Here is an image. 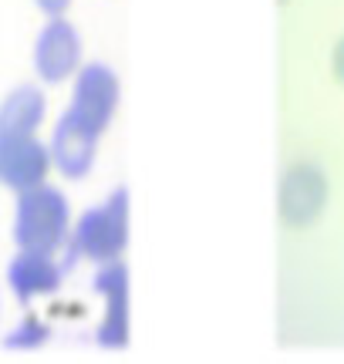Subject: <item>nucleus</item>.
<instances>
[{
	"mask_svg": "<svg viewBox=\"0 0 344 364\" xmlns=\"http://www.w3.org/2000/svg\"><path fill=\"white\" fill-rule=\"evenodd\" d=\"M129 230H132V196L125 186H115L112 193L78 213L68 230L65 253L71 260H122L129 250Z\"/></svg>",
	"mask_w": 344,
	"mask_h": 364,
	"instance_id": "1",
	"label": "nucleus"
},
{
	"mask_svg": "<svg viewBox=\"0 0 344 364\" xmlns=\"http://www.w3.org/2000/svg\"><path fill=\"white\" fill-rule=\"evenodd\" d=\"M71 199L51 179L14 193L11 240L17 250H65L71 230Z\"/></svg>",
	"mask_w": 344,
	"mask_h": 364,
	"instance_id": "2",
	"label": "nucleus"
},
{
	"mask_svg": "<svg viewBox=\"0 0 344 364\" xmlns=\"http://www.w3.org/2000/svg\"><path fill=\"white\" fill-rule=\"evenodd\" d=\"M92 290L102 297L105 311L95 327V344L105 351H125L132 341V297H129V267L125 260H105L95 263Z\"/></svg>",
	"mask_w": 344,
	"mask_h": 364,
	"instance_id": "3",
	"label": "nucleus"
},
{
	"mask_svg": "<svg viewBox=\"0 0 344 364\" xmlns=\"http://www.w3.org/2000/svg\"><path fill=\"white\" fill-rule=\"evenodd\" d=\"M122 102V81L115 68L105 61H81V68L71 78V98H68V112H75L81 122H88L95 132L105 135L112 118L119 112Z\"/></svg>",
	"mask_w": 344,
	"mask_h": 364,
	"instance_id": "4",
	"label": "nucleus"
},
{
	"mask_svg": "<svg viewBox=\"0 0 344 364\" xmlns=\"http://www.w3.org/2000/svg\"><path fill=\"white\" fill-rule=\"evenodd\" d=\"M71 263L65 250H17L7 263V290L21 307H31L61 290Z\"/></svg>",
	"mask_w": 344,
	"mask_h": 364,
	"instance_id": "5",
	"label": "nucleus"
},
{
	"mask_svg": "<svg viewBox=\"0 0 344 364\" xmlns=\"http://www.w3.org/2000/svg\"><path fill=\"white\" fill-rule=\"evenodd\" d=\"M85 61V44L81 31L65 14L48 17L34 38V75L41 85H65L75 78V71Z\"/></svg>",
	"mask_w": 344,
	"mask_h": 364,
	"instance_id": "6",
	"label": "nucleus"
},
{
	"mask_svg": "<svg viewBox=\"0 0 344 364\" xmlns=\"http://www.w3.org/2000/svg\"><path fill=\"white\" fill-rule=\"evenodd\" d=\"M328 206V179L314 162H294L284 172L277 193V213L291 230H307Z\"/></svg>",
	"mask_w": 344,
	"mask_h": 364,
	"instance_id": "7",
	"label": "nucleus"
},
{
	"mask_svg": "<svg viewBox=\"0 0 344 364\" xmlns=\"http://www.w3.org/2000/svg\"><path fill=\"white\" fill-rule=\"evenodd\" d=\"M98 142L102 132H95L88 122H81L75 112H61L48 139V152H51V166L58 176L78 182L92 172L95 159H98Z\"/></svg>",
	"mask_w": 344,
	"mask_h": 364,
	"instance_id": "8",
	"label": "nucleus"
},
{
	"mask_svg": "<svg viewBox=\"0 0 344 364\" xmlns=\"http://www.w3.org/2000/svg\"><path fill=\"white\" fill-rule=\"evenodd\" d=\"M51 152L41 135H0V186L11 193L51 179Z\"/></svg>",
	"mask_w": 344,
	"mask_h": 364,
	"instance_id": "9",
	"label": "nucleus"
},
{
	"mask_svg": "<svg viewBox=\"0 0 344 364\" xmlns=\"http://www.w3.org/2000/svg\"><path fill=\"white\" fill-rule=\"evenodd\" d=\"M48 118V95L41 81H21L0 98V135H38Z\"/></svg>",
	"mask_w": 344,
	"mask_h": 364,
	"instance_id": "10",
	"label": "nucleus"
},
{
	"mask_svg": "<svg viewBox=\"0 0 344 364\" xmlns=\"http://www.w3.org/2000/svg\"><path fill=\"white\" fill-rule=\"evenodd\" d=\"M51 324L38 317V314H24L17 324L7 331V338H4V348L7 351H41L48 341H51Z\"/></svg>",
	"mask_w": 344,
	"mask_h": 364,
	"instance_id": "11",
	"label": "nucleus"
},
{
	"mask_svg": "<svg viewBox=\"0 0 344 364\" xmlns=\"http://www.w3.org/2000/svg\"><path fill=\"white\" fill-rule=\"evenodd\" d=\"M331 75L344 85V34L334 41V48H331Z\"/></svg>",
	"mask_w": 344,
	"mask_h": 364,
	"instance_id": "12",
	"label": "nucleus"
},
{
	"mask_svg": "<svg viewBox=\"0 0 344 364\" xmlns=\"http://www.w3.org/2000/svg\"><path fill=\"white\" fill-rule=\"evenodd\" d=\"M38 4V11L44 14V17H61V14H68V7H71V0H34Z\"/></svg>",
	"mask_w": 344,
	"mask_h": 364,
	"instance_id": "13",
	"label": "nucleus"
},
{
	"mask_svg": "<svg viewBox=\"0 0 344 364\" xmlns=\"http://www.w3.org/2000/svg\"><path fill=\"white\" fill-rule=\"evenodd\" d=\"M277 4H287V0H277Z\"/></svg>",
	"mask_w": 344,
	"mask_h": 364,
	"instance_id": "14",
	"label": "nucleus"
}]
</instances>
